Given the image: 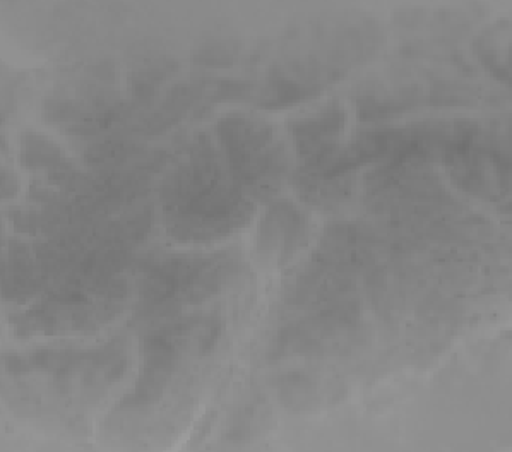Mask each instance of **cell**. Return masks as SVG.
<instances>
[{
	"instance_id": "cell-16",
	"label": "cell",
	"mask_w": 512,
	"mask_h": 452,
	"mask_svg": "<svg viewBox=\"0 0 512 452\" xmlns=\"http://www.w3.org/2000/svg\"><path fill=\"white\" fill-rule=\"evenodd\" d=\"M19 191V180L14 173L9 170H2V199L7 201L9 197H14Z\"/></svg>"
},
{
	"instance_id": "cell-3",
	"label": "cell",
	"mask_w": 512,
	"mask_h": 452,
	"mask_svg": "<svg viewBox=\"0 0 512 452\" xmlns=\"http://www.w3.org/2000/svg\"><path fill=\"white\" fill-rule=\"evenodd\" d=\"M309 230L307 216L292 203H274L259 225L257 256L271 266H285L307 245Z\"/></svg>"
},
{
	"instance_id": "cell-8",
	"label": "cell",
	"mask_w": 512,
	"mask_h": 452,
	"mask_svg": "<svg viewBox=\"0 0 512 452\" xmlns=\"http://www.w3.org/2000/svg\"><path fill=\"white\" fill-rule=\"evenodd\" d=\"M353 180L350 175L341 177H322L317 173L302 170L297 175L295 187L305 203L317 206V208H340L352 196Z\"/></svg>"
},
{
	"instance_id": "cell-5",
	"label": "cell",
	"mask_w": 512,
	"mask_h": 452,
	"mask_svg": "<svg viewBox=\"0 0 512 452\" xmlns=\"http://www.w3.org/2000/svg\"><path fill=\"white\" fill-rule=\"evenodd\" d=\"M216 136L230 172H235L271 148L274 132L273 127L264 120L233 113L216 124Z\"/></svg>"
},
{
	"instance_id": "cell-15",
	"label": "cell",
	"mask_w": 512,
	"mask_h": 452,
	"mask_svg": "<svg viewBox=\"0 0 512 452\" xmlns=\"http://www.w3.org/2000/svg\"><path fill=\"white\" fill-rule=\"evenodd\" d=\"M233 50H228V47H211L206 48L201 52V62L199 64H208V66H221L223 60H232Z\"/></svg>"
},
{
	"instance_id": "cell-13",
	"label": "cell",
	"mask_w": 512,
	"mask_h": 452,
	"mask_svg": "<svg viewBox=\"0 0 512 452\" xmlns=\"http://www.w3.org/2000/svg\"><path fill=\"white\" fill-rule=\"evenodd\" d=\"M93 110L86 103L71 98H52L43 105V117L50 124L64 125V131L71 125L78 124Z\"/></svg>"
},
{
	"instance_id": "cell-4",
	"label": "cell",
	"mask_w": 512,
	"mask_h": 452,
	"mask_svg": "<svg viewBox=\"0 0 512 452\" xmlns=\"http://www.w3.org/2000/svg\"><path fill=\"white\" fill-rule=\"evenodd\" d=\"M346 112L340 103H331L305 119L290 124L298 155L305 160V167H314L338 151V139L345 131Z\"/></svg>"
},
{
	"instance_id": "cell-12",
	"label": "cell",
	"mask_w": 512,
	"mask_h": 452,
	"mask_svg": "<svg viewBox=\"0 0 512 452\" xmlns=\"http://www.w3.org/2000/svg\"><path fill=\"white\" fill-rule=\"evenodd\" d=\"M136 153V144L127 139H105L102 143L88 146L84 151V161L91 168L108 172L110 168L120 167L122 163H126Z\"/></svg>"
},
{
	"instance_id": "cell-10",
	"label": "cell",
	"mask_w": 512,
	"mask_h": 452,
	"mask_svg": "<svg viewBox=\"0 0 512 452\" xmlns=\"http://www.w3.org/2000/svg\"><path fill=\"white\" fill-rule=\"evenodd\" d=\"M203 86H197L196 83L180 84L168 93L165 102L161 105L158 112L151 115V119L146 120L144 129L146 132H163L168 127L177 124V120L184 117V113L191 108L192 103L196 102L201 95Z\"/></svg>"
},
{
	"instance_id": "cell-6",
	"label": "cell",
	"mask_w": 512,
	"mask_h": 452,
	"mask_svg": "<svg viewBox=\"0 0 512 452\" xmlns=\"http://www.w3.org/2000/svg\"><path fill=\"white\" fill-rule=\"evenodd\" d=\"M372 233L357 225H334L322 238L317 250V262L324 268L343 273L360 268L374 256Z\"/></svg>"
},
{
	"instance_id": "cell-9",
	"label": "cell",
	"mask_w": 512,
	"mask_h": 452,
	"mask_svg": "<svg viewBox=\"0 0 512 452\" xmlns=\"http://www.w3.org/2000/svg\"><path fill=\"white\" fill-rule=\"evenodd\" d=\"M21 165L33 172H62L71 168L59 144L38 132L28 131L21 136Z\"/></svg>"
},
{
	"instance_id": "cell-1",
	"label": "cell",
	"mask_w": 512,
	"mask_h": 452,
	"mask_svg": "<svg viewBox=\"0 0 512 452\" xmlns=\"http://www.w3.org/2000/svg\"><path fill=\"white\" fill-rule=\"evenodd\" d=\"M232 257H170L149 266L141 295L151 307L199 304L220 292L235 273Z\"/></svg>"
},
{
	"instance_id": "cell-11",
	"label": "cell",
	"mask_w": 512,
	"mask_h": 452,
	"mask_svg": "<svg viewBox=\"0 0 512 452\" xmlns=\"http://www.w3.org/2000/svg\"><path fill=\"white\" fill-rule=\"evenodd\" d=\"M319 93H321V86L297 81L283 74H273L259 102L264 108L292 107L295 103L314 98Z\"/></svg>"
},
{
	"instance_id": "cell-7",
	"label": "cell",
	"mask_w": 512,
	"mask_h": 452,
	"mask_svg": "<svg viewBox=\"0 0 512 452\" xmlns=\"http://www.w3.org/2000/svg\"><path fill=\"white\" fill-rule=\"evenodd\" d=\"M47 285V273L33 259L30 249L16 238L9 240V249L2 262V293L6 300L26 302Z\"/></svg>"
},
{
	"instance_id": "cell-14",
	"label": "cell",
	"mask_w": 512,
	"mask_h": 452,
	"mask_svg": "<svg viewBox=\"0 0 512 452\" xmlns=\"http://www.w3.org/2000/svg\"><path fill=\"white\" fill-rule=\"evenodd\" d=\"M170 69L165 64L163 66L151 67L148 71L139 72L132 78V88H134V95H136L139 102L149 100L151 96L155 95L156 88L160 86L163 79L168 78Z\"/></svg>"
},
{
	"instance_id": "cell-2",
	"label": "cell",
	"mask_w": 512,
	"mask_h": 452,
	"mask_svg": "<svg viewBox=\"0 0 512 452\" xmlns=\"http://www.w3.org/2000/svg\"><path fill=\"white\" fill-rule=\"evenodd\" d=\"M252 204L239 185L227 184L179 209L165 211V226L179 242H213L232 235L251 220Z\"/></svg>"
}]
</instances>
